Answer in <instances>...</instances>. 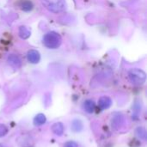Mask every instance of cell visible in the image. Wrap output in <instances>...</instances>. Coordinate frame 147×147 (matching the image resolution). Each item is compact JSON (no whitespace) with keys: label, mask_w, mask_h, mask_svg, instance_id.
Instances as JSON below:
<instances>
[{"label":"cell","mask_w":147,"mask_h":147,"mask_svg":"<svg viewBox=\"0 0 147 147\" xmlns=\"http://www.w3.org/2000/svg\"><path fill=\"white\" fill-rule=\"evenodd\" d=\"M62 43V38L59 34L51 31L47 33L43 37V44L49 49H57Z\"/></svg>","instance_id":"1"},{"label":"cell","mask_w":147,"mask_h":147,"mask_svg":"<svg viewBox=\"0 0 147 147\" xmlns=\"http://www.w3.org/2000/svg\"><path fill=\"white\" fill-rule=\"evenodd\" d=\"M42 5L51 12L59 13L66 9L65 0H40Z\"/></svg>","instance_id":"2"},{"label":"cell","mask_w":147,"mask_h":147,"mask_svg":"<svg viewBox=\"0 0 147 147\" xmlns=\"http://www.w3.org/2000/svg\"><path fill=\"white\" fill-rule=\"evenodd\" d=\"M128 78L130 82L134 85H142L146 79V72L139 68H134L131 69L128 72Z\"/></svg>","instance_id":"3"},{"label":"cell","mask_w":147,"mask_h":147,"mask_svg":"<svg viewBox=\"0 0 147 147\" xmlns=\"http://www.w3.org/2000/svg\"><path fill=\"white\" fill-rule=\"evenodd\" d=\"M27 59L31 64H37L40 59V54L37 50L31 49L27 53Z\"/></svg>","instance_id":"4"},{"label":"cell","mask_w":147,"mask_h":147,"mask_svg":"<svg viewBox=\"0 0 147 147\" xmlns=\"http://www.w3.org/2000/svg\"><path fill=\"white\" fill-rule=\"evenodd\" d=\"M7 61H8L9 65L10 66H12L13 68L18 69L22 66V61L17 55H15V54L9 55L7 59Z\"/></svg>","instance_id":"5"},{"label":"cell","mask_w":147,"mask_h":147,"mask_svg":"<svg viewBox=\"0 0 147 147\" xmlns=\"http://www.w3.org/2000/svg\"><path fill=\"white\" fill-rule=\"evenodd\" d=\"M112 105V100L109 96H102L98 101V106L101 109H108Z\"/></svg>","instance_id":"6"},{"label":"cell","mask_w":147,"mask_h":147,"mask_svg":"<svg viewBox=\"0 0 147 147\" xmlns=\"http://www.w3.org/2000/svg\"><path fill=\"white\" fill-rule=\"evenodd\" d=\"M83 107H84V109L89 113V114H92L94 113L95 109H96V104L94 102V101L92 100H86L85 102H84V104H83Z\"/></svg>","instance_id":"7"},{"label":"cell","mask_w":147,"mask_h":147,"mask_svg":"<svg viewBox=\"0 0 147 147\" xmlns=\"http://www.w3.org/2000/svg\"><path fill=\"white\" fill-rule=\"evenodd\" d=\"M52 131L54 134L61 136L64 133V126L61 122H56L52 126Z\"/></svg>","instance_id":"8"},{"label":"cell","mask_w":147,"mask_h":147,"mask_svg":"<svg viewBox=\"0 0 147 147\" xmlns=\"http://www.w3.org/2000/svg\"><path fill=\"white\" fill-rule=\"evenodd\" d=\"M123 122H124V118H123V116L119 114V115H115V117H114V119L112 121V126L115 129H117V128H120L122 126Z\"/></svg>","instance_id":"9"},{"label":"cell","mask_w":147,"mask_h":147,"mask_svg":"<svg viewBox=\"0 0 147 147\" xmlns=\"http://www.w3.org/2000/svg\"><path fill=\"white\" fill-rule=\"evenodd\" d=\"M20 7H21V9H22L23 11L28 12V11H31V10L33 9L34 4H33V3H32L30 0H22V1L21 2Z\"/></svg>","instance_id":"10"},{"label":"cell","mask_w":147,"mask_h":147,"mask_svg":"<svg viewBox=\"0 0 147 147\" xmlns=\"http://www.w3.org/2000/svg\"><path fill=\"white\" fill-rule=\"evenodd\" d=\"M18 34H19V36H20L22 39L26 40V39H28V38L30 36L31 32H30V30H29L27 27H25V26H22V27H20V28H19Z\"/></svg>","instance_id":"11"},{"label":"cell","mask_w":147,"mask_h":147,"mask_svg":"<svg viewBox=\"0 0 147 147\" xmlns=\"http://www.w3.org/2000/svg\"><path fill=\"white\" fill-rule=\"evenodd\" d=\"M83 127H84V125L80 120H74L71 123V129L73 132H76V133L81 132L83 130Z\"/></svg>","instance_id":"12"},{"label":"cell","mask_w":147,"mask_h":147,"mask_svg":"<svg viewBox=\"0 0 147 147\" xmlns=\"http://www.w3.org/2000/svg\"><path fill=\"white\" fill-rule=\"evenodd\" d=\"M47 118L43 114H38L34 119V124L35 126H41L46 123Z\"/></svg>","instance_id":"13"},{"label":"cell","mask_w":147,"mask_h":147,"mask_svg":"<svg viewBox=\"0 0 147 147\" xmlns=\"http://www.w3.org/2000/svg\"><path fill=\"white\" fill-rule=\"evenodd\" d=\"M136 134H137V136H138L139 138H140L141 140H146L147 134L146 129H145L144 127H139L136 129Z\"/></svg>","instance_id":"14"},{"label":"cell","mask_w":147,"mask_h":147,"mask_svg":"<svg viewBox=\"0 0 147 147\" xmlns=\"http://www.w3.org/2000/svg\"><path fill=\"white\" fill-rule=\"evenodd\" d=\"M9 132L8 127L4 124H0V138L4 137Z\"/></svg>","instance_id":"15"},{"label":"cell","mask_w":147,"mask_h":147,"mask_svg":"<svg viewBox=\"0 0 147 147\" xmlns=\"http://www.w3.org/2000/svg\"><path fill=\"white\" fill-rule=\"evenodd\" d=\"M64 147H78V146L74 141H68L64 145Z\"/></svg>","instance_id":"16"},{"label":"cell","mask_w":147,"mask_h":147,"mask_svg":"<svg viewBox=\"0 0 147 147\" xmlns=\"http://www.w3.org/2000/svg\"><path fill=\"white\" fill-rule=\"evenodd\" d=\"M0 147H3V146H1V145H0Z\"/></svg>","instance_id":"17"}]
</instances>
